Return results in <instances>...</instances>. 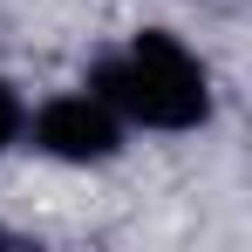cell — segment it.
<instances>
[{"label": "cell", "instance_id": "7a4b0ae2", "mask_svg": "<svg viewBox=\"0 0 252 252\" xmlns=\"http://www.w3.org/2000/svg\"><path fill=\"white\" fill-rule=\"evenodd\" d=\"M123 116L95 95V89H62V95H48L41 109L28 116V136H34V150L55 157V164H109L116 150H123Z\"/></svg>", "mask_w": 252, "mask_h": 252}, {"label": "cell", "instance_id": "3957f363", "mask_svg": "<svg viewBox=\"0 0 252 252\" xmlns=\"http://www.w3.org/2000/svg\"><path fill=\"white\" fill-rule=\"evenodd\" d=\"M21 129H28V102H21V89L0 75V150H14Z\"/></svg>", "mask_w": 252, "mask_h": 252}, {"label": "cell", "instance_id": "6da1fadb", "mask_svg": "<svg viewBox=\"0 0 252 252\" xmlns=\"http://www.w3.org/2000/svg\"><path fill=\"white\" fill-rule=\"evenodd\" d=\"M89 89L136 129H164V136H184V129L211 123V68L177 41L170 28H136L116 55L95 62Z\"/></svg>", "mask_w": 252, "mask_h": 252}]
</instances>
